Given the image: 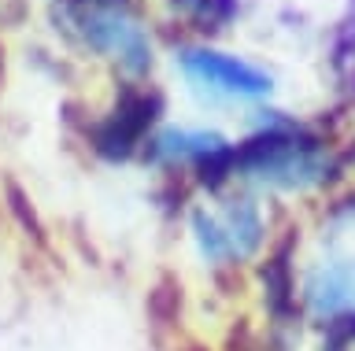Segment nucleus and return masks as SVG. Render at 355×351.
Instances as JSON below:
<instances>
[{
    "label": "nucleus",
    "instance_id": "1",
    "mask_svg": "<svg viewBox=\"0 0 355 351\" xmlns=\"http://www.w3.org/2000/svg\"><path fill=\"white\" fill-rule=\"evenodd\" d=\"M193 229L207 259H244L263 244V218L252 204H233L222 218L196 211Z\"/></svg>",
    "mask_w": 355,
    "mask_h": 351
},
{
    "label": "nucleus",
    "instance_id": "2",
    "mask_svg": "<svg viewBox=\"0 0 355 351\" xmlns=\"http://www.w3.org/2000/svg\"><path fill=\"white\" fill-rule=\"evenodd\" d=\"M155 107H159L155 96L126 93L119 100V107L111 111V118L93 134V148L100 152V156H107V159H126L133 152V145H137V137L152 126Z\"/></svg>",
    "mask_w": 355,
    "mask_h": 351
},
{
    "label": "nucleus",
    "instance_id": "3",
    "mask_svg": "<svg viewBox=\"0 0 355 351\" xmlns=\"http://www.w3.org/2000/svg\"><path fill=\"white\" fill-rule=\"evenodd\" d=\"M185 71L196 82L218 85V89H230V93H244V96H259L270 89L266 74H259L255 67H248V63H241L233 56H222V52H189Z\"/></svg>",
    "mask_w": 355,
    "mask_h": 351
},
{
    "label": "nucleus",
    "instance_id": "4",
    "mask_svg": "<svg viewBox=\"0 0 355 351\" xmlns=\"http://www.w3.org/2000/svg\"><path fill=\"white\" fill-rule=\"evenodd\" d=\"M307 303L322 318V325L355 322V267H329L318 270L307 285Z\"/></svg>",
    "mask_w": 355,
    "mask_h": 351
},
{
    "label": "nucleus",
    "instance_id": "5",
    "mask_svg": "<svg viewBox=\"0 0 355 351\" xmlns=\"http://www.w3.org/2000/svg\"><path fill=\"white\" fill-rule=\"evenodd\" d=\"M85 37L93 41L96 48H107V52H119L130 67H144L148 63V45H144V34L137 26L122 23L115 15H93L85 19Z\"/></svg>",
    "mask_w": 355,
    "mask_h": 351
},
{
    "label": "nucleus",
    "instance_id": "6",
    "mask_svg": "<svg viewBox=\"0 0 355 351\" xmlns=\"http://www.w3.org/2000/svg\"><path fill=\"white\" fill-rule=\"evenodd\" d=\"M230 145L222 141L218 134H189V129H171V134H163L159 141H155V156H163V159H185V156H193V159H211V156H218V152H226Z\"/></svg>",
    "mask_w": 355,
    "mask_h": 351
},
{
    "label": "nucleus",
    "instance_id": "7",
    "mask_svg": "<svg viewBox=\"0 0 355 351\" xmlns=\"http://www.w3.org/2000/svg\"><path fill=\"white\" fill-rule=\"evenodd\" d=\"M263 296H266V307H270L274 314H285L288 307H293V273H288V259L285 251H277V255L266 259L263 267Z\"/></svg>",
    "mask_w": 355,
    "mask_h": 351
},
{
    "label": "nucleus",
    "instance_id": "8",
    "mask_svg": "<svg viewBox=\"0 0 355 351\" xmlns=\"http://www.w3.org/2000/svg\"><path fill=\"white\" fill-rule=\"evenodd\" d=\"M148 318L155 325H174L182 318V281L174 273H163L159 281L148 289Z\"/></svg>",
    "mask_w": 355,
    "mask_h": 351
},
{
    "label": "nucleus",
    "instance_id": "9",
    "mask_svg": "<svg viewBox=\"0 0 355 351\" xmlns=\"http://www.w3.org/2000/svg\"><path fill=\"white\" fill-rule=\"evenodd\" d=\"M8 211L15 215V222L26 229V233L33 237V240H44V226H41V218H37V211H33V204L22 196V189L19 185H8Z\"/></svg>",
    "mask_w": 355,
    "mask_h": 351
},
{
    "label": "nucleus",
    "instance_id": "10",
    "mask_svg": "<svg viewBox=\"0 0 355 351\" xmlns=\"http://www.w3.org/2000/svg\"><path fill=\"white\" fill-rule=\"evenodd\" d=\"M0 78H4V48H0Z\"/></svg>",
    "mask_w": 355,
    "mask_h": 351
},
{
    "label": "nucleus",
    "instance_id": "11",
    "mask_svg": "<svg viewBox=\"0 0 355 351\" xmlns=\"http://www.w3.org/2000/svg\"><path fill=\"white\" fill-rule=\"evenodd\" d=\"M185 351H207V348H200V344H189Z\"/></svg>",
    "mask_w": 355,
    "mask_h": 351
}]
</instances>
